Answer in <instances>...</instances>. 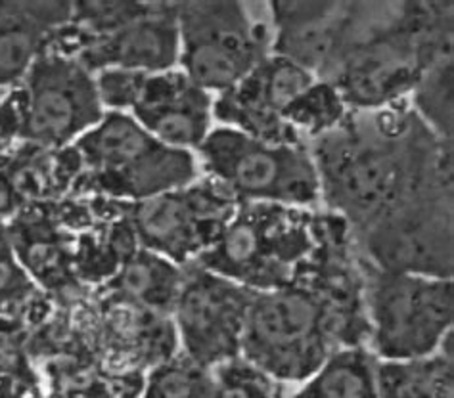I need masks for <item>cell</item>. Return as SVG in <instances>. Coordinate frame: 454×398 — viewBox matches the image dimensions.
<instances>
[{
  "mask_svg": "<svg viewBox=\"0 0 454 398\" xmlns=\"http://www.w3.org/2000/svg\"><path fill=\"white\" fill-rule=\"evenodd\" d=\"M33 292L29 274L20 264L14 246L10 244L6 234L0 232V300H21Z\"/></svg>",
  "mask_w": 454,
  "mask_h": 398,
  "instance_id": "25",
  "label": "cell"
},
{
  "mask_svg": "<svg viewBox=\"0 0 454 398\" xmlns=\"http://www.w3.org/2000/svg\"><path fill=\"white\" fill-rule=\"evenodd\" d=\"M200 152L203 165L232 199L294 209L320 199L315 161L290 142H267L236 129H217L203 140Z\"/></svg>",
  "mask_w": 454,
  "mask_h": 398,
  "instance_id": "3",
  "label": "cell"
},
{
  "mask_svg": "<svg viewBox=\"0 0 454 398\" xmlns=\"http://www.w3.org/2000/svg\"><path fill=\"white\" fill-rule=\"evenodd\" d=\"M341 115V96L330 84L315 82L301 98H297L284 112V121L290 127H305L310 130H326L338 123Z\"/></svg>",
  "mask_w": 454,
  "mask_h": 398,
  "instance_id": "21",
  "label": "cell"
},
{
  "mask_svg": "<svg viewBox=\"0 0 454 398\" xmlns=\"http://www.w3.org/2000/svg\"><path fill=\"white\" fill-rule=\"evenodd\" d=\"M422 146L412 150L409 132L399 138L384 127L368 135L338 132L320 142L315 161L320 199L348 216L358 232L420 191L450 186L435 155Z\"/></svg>",
  "mask_w": 454,
  "mask_h": 398,
  "instance_id": "1",
  "label": "cell"
},
{
  "mask_svg": "<svg viewBox=\"0 0 454 398\" xmlns=\"http://www.w3.org/2000/svg\"><path fill=\"white\" fill-rule=\"evenodd\" d=\"M378 398H454L452 356L380 360L374 366Z\"/></svg>",
  "mask_w": 454,
  "mask_h": 398,
  "instance_id": "17",
  "label": "cell"
},
{
  "mask_svg": "<svg viewBox=\"0 0 454 398\" xmlns=\"http://www.w3.org/2000/svg\"><path fill=\"white\" fill-rule=\"evenodd\" d=\"M71 18V3H0V87L27 77L51 31Z\"/></svg>",
  "mask_w": 454,
  "mask_h": 398,
  "instance_id": "16",
  "label": "cell"
},
{
  "mask_svg": "<svg viewBox=\"0 0 454 398\" xmlns=\"http://www.w3.org/2000/svg\"><path fill=\"white\" fill-rule=\"evenodd\" d=\"M97 81L77 59L41 56L27 74V107L20 135L43 146L79 140L104 119Z\"/></svg>",
  "mask_w": 454,
  "mask_h": 398,
  "instance_id": "9",
  "label": "cell"
},
{
  "mask_svg": "<svg viewBox=\"0 0 454 398\" xmlns=\"http://www.w3.org/2000/svg\"><path fill=\"white\" fill-rule=\"evenodd\" d=\"M310 247L309 228L294 207L246 203L200 253L198 267L252 292H270L290 285Z\"/></svg>",
  "mask_w": 454,
  "mask_h": 398,
  "instance_id": "2",
  "label": "cell"
},
{
  "mask_svg": "<svg viewBox=\"0 0 454 398\" xmlns=\"http://www.w3.org/2000/svg\"><path fill=\"white\" fill-rule=\"evenodd\" d=\"M148 74L127 69H102L97 81V90L102 105L112 107V112H121L123 107L137 104L138 96L145 89Z\"/></svg>",
  "mask_w": 454,
  "mask_h": 398,
  "instance_id": "24",
  "label": "cell"
},
{
  "mask_svg": "<svg viewBox=\"0 0 454 398\" xmlns=\"http://www.w3.org/2000/svg\"><path fill=\"white\" fill-rule=\"evenodd\" d=\"M368 315V333L380 360L432 356L452 333V280L374 269Z\"/></svg>",
  "mask_w": 454,
  "mask_h": 398,
  "instance_id": "5",
  "label": "cell"
},
{
  "mask_svg": "<svg viewBox=\"0 0 454 398\" xmlns=\"http://www.w3.org/2000/svg\"><path fill=\"white\" fill-rule=\"evenodd\" d=\"M358 234L376 270L452 280L450 186L420 191Z\"/></svg>",
  "mask_w": 454,
  "mask_h": 398,
  "instance_id": "7",
  "label": "cell"
},
{
  "mask_svg": "<svg viewBox=\"0 0 454 398\" xmlns=\"http://www.w3.org/2000/svg\"><path fill=\"white\" fill-rule=\"evenodd\" d=\"M209 92L201 90L184 74L148 75L133 117L152 137L176 150L200 148L211 125Z\"/></svg>",
  "mask_w": 454,
  "mask_h": 398,
  "instance_id": "15",
  "label": "cell"
},
{
  "mask_svg": "<svg viewBox=\"0 0 454 398\" xmlns=\"http://www.w3.org/2000/svg\"><path fill=\"white\" fill-rule=\"evenodd\" d=\"M75 148L107 190L140 201L183 188L196 176L190 152L167 146L121 112L104 115Z\"/></svg>",
  "mask_w": 454,
  "mask_h": 398,
  "instance_id": "6",
  "label": "cell"
},
{
  "mask_svg": "<svg viewBox=\"0 0 454 398\" xmlns=\"http://www.w3.org/2000/svg\"><path fill=\"white\" fill-rule=\"evenodd\" d=\"M16 209V186L6 176L0 175V216H6Z\"/></svg>",
  "mask_w": 454,
  "mask_h": 398,
  "instance_id": "27",
  "label": "cell"
},
{
  "mask_svg": "<svg viewBox=\"0 0 454 398\" xmlns=\"http://www.w3.org/2000/svg\"><path fill=\"white\" fill-rule=\"evenodd\" d=\"M145 398H152V396H148V394H146V396H145Z\"/></svg>",
  "mask_w": 454,
  "mask_h": 398,
  "instance_id": "29",
  "label": "cell"
},
{
  "mask_svg": "<svg viewBox=\"0 0 454 398\" xmlns=\"http://www.w3.org/2000/svg\"><path fill=\"white\" fill-rule=\"evenodd\" d=\"M181 56L176 6L153 4L148 14L107 35H100L81 54L79 62L90 69H127L165 74Z\"/></svg>",
  "mask_w": 454,
  "mask_h": 398,
  "instance_id": "14",
  "label": "cell"
},
{
  "mask_svg": "<svg viewBox=\"0 0 454 398\" xmlns=\"http://www.w3.org/2000/svg\"><path fill=\"white\" fill-rule=\"evenodd\" d=\"M184 75L201 90L229 92L262 59V37L240 3L176 4Z\"/></svg>",
  "mask_w": 454,
  "mask_h": 398,
  "instance_id": "8",
  "label": "cell"
},
{
  "mask_svg": "<svg viewBox=\"0 0 454 398\" xmlns=\"http://www.w3.org/2000/svg\"><path fill=\"white\" fill-rule=\"evenodd\" d=\"M3 305H4V303H3V300H0V307H3Z\"/></svg>",
  "mask_w": 454,
  "mask_h": 398,
  "instance_id": "28",
  "label": "cell"
},
{
  "mask_svg": "<svg viewBox=\"0 0 454 398\" xmlns=\"http://www.w3.org/2000/svg\"><path fill=\"white\" fill-rule=\"evenodd\" d=\"M153 4L135 3H79L74 4V18L81 20L85 26L107 35L119 27L127 26L133 20L148 14Z\"/></svg>",
  "mask_w": 454,
  "mask_h": 398,
  "instance_id": "23",
  "label": "cell"
},
{
  "mask_svg": "<svg viewBox=\"0 0 454 398\" xmlns=\"http://www.w3.org/2000/svg\"><path fill=\"white\" fill-rule=\"evenodd\" d=\"M240 355L262 376L305 383L330 356L318 293L292 285L254 292Z\"/></svg>",
  "mask_w": 454,
  "mask_h": 398,
  "instance_id": "4",
  "label": "cell"
},
{
  "mask_svg": "<svg viewBox=\"0 0 454 398\" xmlns=\"http://www.w3.org/2000/svg\"><path fill=\"white\" fill-rule=\"evenodd\" d=\"M416 107L432 125V130L450 142L452 137V62L437 59L416 82Z\"/></svg>",
  "mask_w": 454,
  "mask_h": 398,
  "instance_id": "20",
  "label": "cell"
},
{
  "mask_svg": "<svg viewBox=\"0 0 454 398\" xmlns=\"http://www.w3.org/2000/svg\"><path fill=\"white\" fill-rule=\"evenodd\" d=\"M183 276L175 262L148 249L130 257L115 280V289L125 299L150 310L175 307Z\"/></svg>",
  "mask_w": 454,
  "mask_h": 398,
  "instance_id": "19",
  "label": "cell"
},
{
  "mask_svg": "<svg viewBox=\"0 0 454 398\" xmlns=\"http://www.w3.org/2000/svg\"><path fill=\"white\" fill-rule=\"evenodd\" d=\"M254 292L198 267L183 278L175 300L176 328L194 364L207 368L240 355Z\"/></svg>",
  "mask_w": 454,
  "mask_h": 398,
  "instance_id": "10",
  "label": "cell"
},
{
  "mask_svg": "<svg viewBox=\"0 0 454 398\" xmlns=\"http://www.w3.org/2000/svg\"><path fill=\"white\" fill-rule=\"evenodd\" d=\"M213 381L201 366L167 364L153 370L146 394L152 398H209Z\"/></svg>",
  "mask_w": 454,
  "mask_h": 398,
  "instance_id": "22",
  "label": "cell"
},
{
  "mask_svg": "<svg viewBox=\"0 0 454 398\" xmlns=\"http://www.w3.org/2000/svg\"><path fill=\"white\" fill-rule=\"evenodd\" d=\"M209 398H270L262 373L254 366H246L240 371H232L231 378L213 381Z\"/></svg>",
  "mask_w": 454,
  "mask_h": 398,
  "instance_id": "26",
  "label": "cell"
},
{
  "mask_svg": "<svg viewBox=\"0 0 454 398\" xmlns=\"http://www.w3.org/2000/svg\"><path fill=\"white\" fill-rule=\"evenodd\" d=\"M315 82V75L290 58L261 59L252 74L215 104V115L254 138L288 144L284 112Z\"/></svg>",
  "mask_w": 454,
  "mask_h": 398,
  "instance_id": "12",
  "label": "cell"
},
{
  "mask_svg": "<svg viewBox=\"0 0 454 398\" xmlns=\"http://www.w3.org/2000/svg\"><path fill=\"white\" fill-rule=\"evenodd\" d=\"M232 198L207 190H171L142 199L133 222L145 249L171 262H184L206 251L232 219Z\"/></svg>",
  "mask_w": 454,
  "mask_h": 398,
  "instance_id": "11",
  "label": "cell"
},
{
  "mask_svg": "<svg viewBox=\"0 0 454 398\" xmlns=\"http://www.w3.org/2000/svg\"><path fill=\"white\" fill-rule=\"evenodd\" d=\"M424 48L409 31H387L343 58L341 96L358 105L384 104L422 77Z\"/></svg>",
  "mask_w": 454,
  "mask_h": 398,
  "instance_id": "13",
  "label": "cell"
},
{
  "mask_svg": "<svg viewBox=\"0 0 454 398\" xmlns=\"http://www.w3.org/2000/svg\"><path fill=\"white\" fill-rule=\"evenodd\" d=\"M374 360L348 348L330 355L294 398H378Z\"/></svg>",
  "mask_w": 454,
  "mask_h": 398,
  "instance_id": "18",
  "label": "cell"
}]
</instances>
